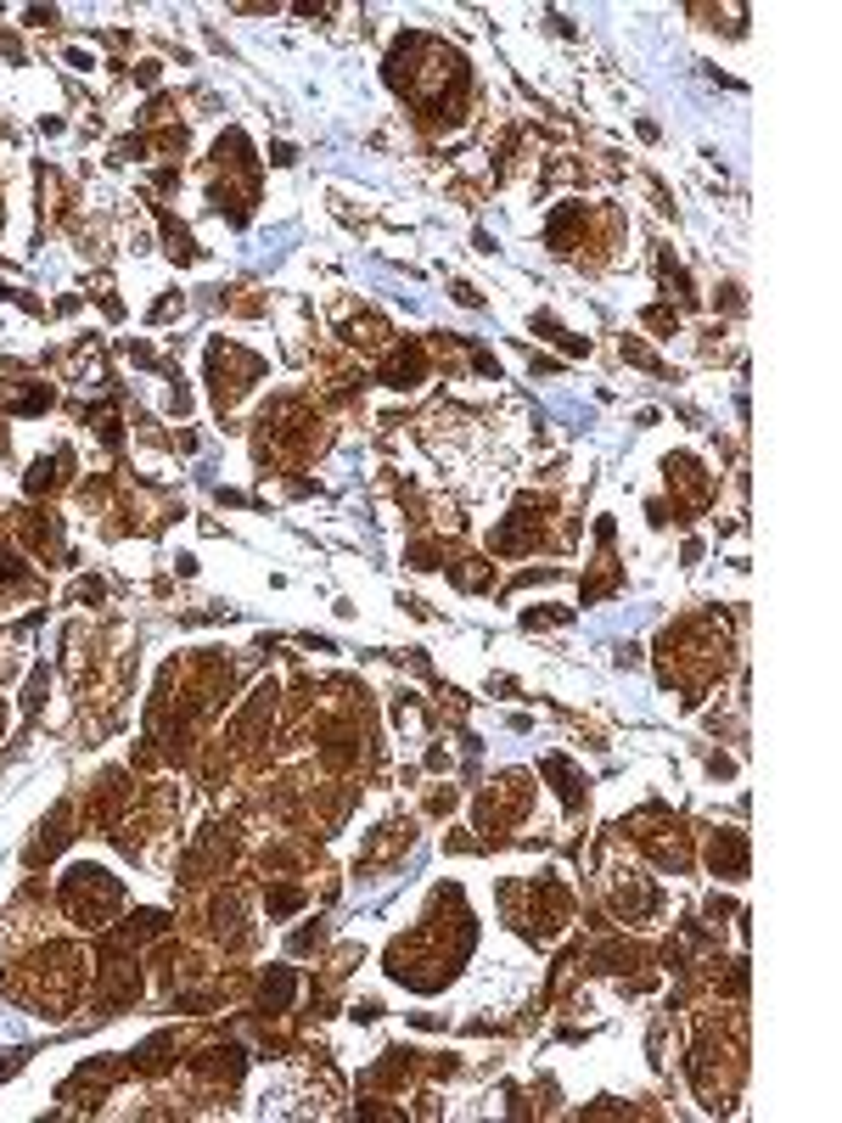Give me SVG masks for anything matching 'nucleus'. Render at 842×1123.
<instances>
[{
    "instance_id": "f257e3e1",
    "label": "nucleus",
    "mask_w": 842,
    "mask_h": 1123,
    "mask_svg": "<svg viewBox=\"0 0 842 1123\" xmlns=\"http://www.w3.org/2000/svg\"><path fill=\"white\" fill-rule=\"evenodd\" d=\"M708 859H713V871H719V877H747V842L736 837V831H719V837H713Z\"/></svg>"
},
{
    "instance_id": "f03ea898",
    "label": "nucleus",
    "mask_w": 842,
    "mask_h": 1123,
    "mask_svg": "<svg viewBox=\"0 0 842 1123\" xmlns=\"http://www.w3.org/2000/svg\"><path fill=\"white\" fill-rule=\"evenodd\" d=\"M416 376H421V348H399L388 360V382L393 388H416Z\"/></svg>"
},
{
    "instance_id": "7ed1b4c3",
    "label": "nucleus",
    "mask_w": 842,
    "mask_h": 1123,
    "mask_svg": "<svg viewBox=\"0 0 842 1123\" xmlns=\"http://www.w3.org/2000/svg\"><path fill=\"white\" fill-rule=\"evenodd\" d=\"M287 994H292V972L281 966V972H270V978H264V1006H270V1011H281V1006H287Z\"/></svg>"
},
{
    "instance_id": "20e7f679",
    "label": "nucleus",
    "mask_w": 842,
    "mask_h": 1123,
    "mask_svg": "<svg viewBox=\"0 0 842 1123\" xmlns=\"http://www.w3.org/2000/svg\"><path fill=\"white\" fill-rule=\"evenodd\" d=\"M23 579H29V568H23V562L0 545V584H23Z\"/></svg>"
}]
</instances>
